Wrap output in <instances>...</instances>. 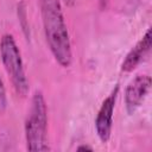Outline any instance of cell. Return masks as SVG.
Segmentation results:
<instances>
[{"mask_svg": "<svg viewBox=\"0 0 152 152\" xmlns=\"http://www.w3.org/2000/svg\"><path fill=\"white\" fill-rule=\"evenodd\" d=\"M118 94H119V86L116 84L115 88L110 91V94L103 100L95 119V128H96L97 137L103 142H107L110 138L112 125H113V113H114Z\"/></svg>", "mask_w": 152, "mask_h": 152, "instance_id": "4", "label": "cell"}, {"mask_svg": "<svg viewBox=\"0 0 152 152\" xmlns=\"http://www.w3.org/2000/svg\"><path fill=\"white\" fill-rule=\"evenodd\" d=\"M0 55L2 64L11 77L15 93L20 96H25L28 91V82L19 48L11 34L2 36L0 42Z\"/></svg>", "mask_w": 152, "mask_h": 152, "instance_id": "3", "label": "cell"}, {"mask_svg": "<svg viewBox=\"0 0 152 152\" xmlns=\"http://www.w3.org/2000/svg\"><path fill=\"white\" fill-rule=\"evenodd\" d=\"M150 49H151V30L148 28L146 33L142 36V38L127 53L126 58L121 64V70L125 72H129L133 69H135L144 59V57L148 53Z\"/></svg>", "mask_w": 152, "mask_h": 152, "instance_id": "6", "label": "cell"}, {"mask_svg": "<svg viewBox=\"0 0 152 152\" xmlns=\"http://www.w3.org/2000/svg\"><path fill=\"white\" fill-rule=\"evenodd\" d=\"M25 139L28 151H48V108L40 91H34L25 120Z\"/></svg>", "mask_w": 152, "mask_h": 152, "instance_id": "2", "label": "cell"}, {"mask_svg": "<svg viewBox=\"0 0 152 152\" xmlns=\"http://www.w3.org/2000/svg\"><path fill=\"white\" fill-rule=\"evenodd\" d=\"M7 106V99H6V90L2 83V80L0 78V114H2Z\"/></svg>", "mask_w": 152, "mask_h": 152, "instance_id": "8", "label": "cell"}, {"mask_svg": "<svg viewBox=\"0 0 152 152\" xmlns=\"http://www.w3.org/2000/svg\"><path fill=\"white\" fill-rule=\"evenodd\" d=\"M151 86V77L148 75H137L126 87L125 103L128 114H133L144 102L148 94Z\"/></svg>", "mask_w": 152, "mask_h": 152, "instance_id": "5", "label": "cell"}, {"mask_svg": "<svg viewBox=\"0 0 152 152\" xmlns=\"http://www.w3.org/2000/svg\"><path fill=\"white\" fill-rule=\"evenodd\" d=\"M100 1H106V0H100Z\"/></svg>", "mask_w": 152, "mask_h": 152, "instance_id": "11", "label": "cell"}, {"mask_svg": "<svg viewBox=\"0 0 152 152\" xmlns=\"http://www.w3.org/2000/svg\"><path fill=\"white\" fill-rule=\"evenodd\" d=\"M42 18L46 43L55 59L64 68L72 61L71 43L59 0H40Z\"/></svg>", "mask_w": 152, "mask_h": 152, "instance_id": "1", "label": "cell"}, {"mask_svg": "<svg viewBox=\"0 0 152 152\" xmlns=\"http://www.w3.org/2000/svg\"><path fill=\"white\" fill-rule=\"evenodd\" d=\"M18 18H19V24L23 28V32L25 33L26 37H28L30 30H28V24H27V15H26V10H25V5L21 1L20 4H18Z\"/></svg>", "mask_w": 152, "mask_h": 152, "instance_id": "7", "label": "cell"}, {"mask_svg": "<svg viewBox=\"0 0 152 152\" xmlns=\"http://www.w3.org/2000/svg\"><path fill=\"white\" fill-rule=\"evenodd\" d=\"M63 1H64L66 5H72V4H74V0H63Z\"/></svg>", "mask_w": 152, "mask_h": 152, "instance_id": "10", "label": "cell"}, {"mask_svg": "<svg viewBox=\"0 0 152 152\" xmlns=\"http://www.w3.org/2000/svg\"><path fill=\"white\" fill-rule=\"evenodd\" d=\"M86 150H89V151H93V147L88 146V145H81L77 147V151H86Z\"/></svg>", "mask_w": 152, "mask_h": 152, "instance_id": "9", "label": "cell"}]
</instances>
